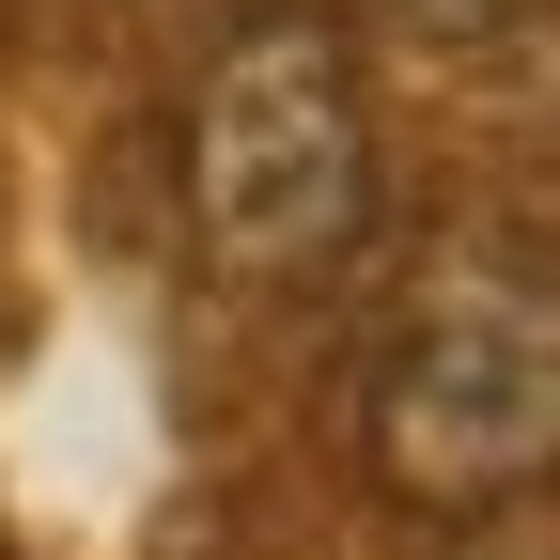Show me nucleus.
Listing matches in <instances>:
<instances>
[{
	"mask_svg": "<svg viewBox=\"0 0 560 560\" xmlns=\"http://www.w3.org/2000/svg\"><path fill=\"white\" fill-rule=\"evenodd\" d=\"M359 467L405 514H514L560 482V265L529 249H436L359 389Z\"/></svg>",
	"mask_w": 560,
	"mask_h": 560,
	"instance_id": "1",
	"label": "nucleus"
},
{
	"mask_svg": "<svg viewBox=\"0 0 560 560\" xmlns=\"http://www.w3.org/2000/svg\"><path fill=\"white\" fill-rule=\"evenodd\" d=\"M187 219L219 280H327L374 234V125H359V47L327 16H234L187 79Z\"/></svg>",
	"mask_w": 560,
	"mask_h": 560,
	"instance_id": "2",
	"label": "nucleus"
},
{
	"mask_svg": "<svg viewBox=\"0 0 560 560\" xmlns=\"http://www.w3.org/2000/svg\"><path fill=\"white\" fill-rule=\"evenodd\" d=\"M389 32H420V47H482V32H514L529 0H374Z\"/></svg>",
	"mask_w": 560,
	"mask_h": 560,
	"instance_id": "3",
	"label": "nucleus"
},
{
	"mask_svg": "<svg viewBox=\"0 0 560 560\" xmlns=\"http://www.w3.org/2000/svg\"><path fill=\"white\" fill-rule=\"evenodd\" d=\"M156 16H202V0H156ZM234 16H265V0H234Z\"/></svg>",
	"mask_w": 560,
	"mask_h": 560,
	"instance_id": "4",
	"label": "nucleus"
}]
</instances>
